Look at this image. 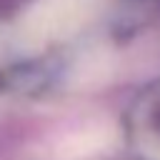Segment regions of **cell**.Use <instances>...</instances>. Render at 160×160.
Here are the masks:
<instances>
[{"label":"cell","mask_w":160,"mask_h":160,"mask_svg":"<svg viewBox=\"0 0 160 160\" xmlns=\"http://www.w3.org/2000/svg\"><path fill=\"white\" fill-rule=\"evenodd\" d=\"M110 142H112V130L85 128V130H78V132L68 135L65 140H60L58 158L60 160H82L95 152H102L105 148H110Z\"/></svg>","instance_id":"obj_1"}]
</instances>
